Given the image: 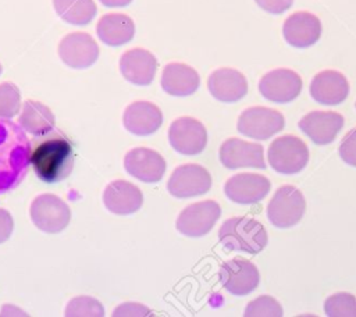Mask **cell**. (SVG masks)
I'll return each instance as SVG.
<instances>
[{
	"instance_id": "1",
	"label": "cell",
	"mask_w": 356,
	"mask_h": 317,
	"mask_svg": "<svg viewBox=\"0 0 356 317\" xmlns=\"http://www.w3.org/2000/svg\"><path fill=\"white\" fill-rule=\"evenodd\" d=\"M31 164V140L25 131L10 120L0 118V195L25 178Z\"/></svg>"
},
{
	"instance_id": "2",
	"label": "cell",
	"mask_w": 356,
	"mask_h": 317,
	"mask_svg": "<svg viewBox=\"0 0 356 317\" xmlns=\"http://www.w3.org/2000/svg\"><path fill=\"white\" fill-rule=\"evenodd\" d=\"M31 164L38 178L46 184L65 179L74 167V150L70 140L58 132H49L31 149Z\"/></svg>"
},
{
	"instance_id": "3",
	"label": "cell",
	"mask_w": 356,
	"mask_h": 317,
	"mask_svg": "<svg viewBox=\"0 0 356 317\" xmlns=\"http://www.w3.org/2000/svg\"><path fill=\"white\" fill-rule=\"evenodd\" d=\"M220 243L228 249L249 254L260 253L267 242V231L261 222L252 217H231L218 229Z\"/></svg>"
},
{
	"instance_id": "4",
	"label": "cell",
	"mask_w": 356,
	"mask_h": 317,
	"mask_svg": "<svg viewBox=\"0 0 356 317\" xmlns=\"http://www.w3.org/2000/svg\"><path fill=\"white\" fill-rule=\"evenodd\" d=\"M270 167L282 175L300 172L309 161V149L306 143L295 135H282L275 138L267 152Z\"/></svg>"
},
{
	"instance_id": "5",
	"label": "cell",
	"mask_w": 356,
	"mask_h": 317,
	"mask_svg": "<svg viewBox=\"0 0 356 317\" xmlns=\"http://www.w3.org/2000/svg\"><path fill=\"white\" fill-rule=\"evenodd\" d=\"M306 210L303 193L292 186H280L267 206V218L277 228H291L296 225Z\"/></svg>"
},
{
	"instance_id": "6",
	"label": "cell",
	"mask_w": 356,
	"mask_h": 317,
	"mask_svg": "<svg viewBox=\"0 0 356 317\" xmlns=\"http://www.w3.org/2000/svg\"><path fill=\"white\" fill-rule=\"evenodd\" d=\"M31 220L35 227L47 234L61 232L71 220L68 204L53 193H42L36 196L29 209Z\"/></svg>"
},
{
	"instance_id": "7",
	"label": "cell",
	"mask_w": 356,
	"mask_h": 317,
	"mask_svg": "<svg viewBox=\"0 0 356 317\" xmlns=\"http://www.w3.org/2000/svg\"><path fill=\"white\" fill-rule=\"evenodd\" d=\"M285 127L284 115L274 108L254 106L245 108L238 118V132L257 140L270 139Z\"/></svg>"
},
{
	"instance_id": "8",
	"label": "cell",
	"mask_w": 356,
	"mask_h": 317,
	"mask_svg": "<svg viewBox=\"0 0 356 317\" xmlns=\"http://www.w3.org/2000/svg\"><path fill=\"white\" fill-rule=\"evenodd\" d=\"M211 188L210 172L199 164L188 163L178 165L167 181V190L178 199L204 195Z\"/></svg>"
},
{
	"instance_id": "9",
	"label": "cell",
	"mask_w": 356,
	"mask_h": 317,
	"mask_svg": "<svg viewBox=\"0 0 356 317\" xmlns=\"http://www.w3.org/2000/svg\"><path fill=\"white\" fill-rule=\"evenodd\" d=\"M168 140L172 149L185 156L200 154L207 145L206 127L193 117H179L168 128Z\"/></svg>"
},
{
	"instance_id": "10",
	"label": "cell",
	"mask_w": 356,
	"mask_h": 317,
	"mask_svg": "<svg viewBox=\"0 0 356 317\" xmlns=\"http://www.w3.org/2000/svg\"><path fill=\"white\" fill-rule=\"evenodd\" d=\"M302 78L291 68H275L259 81L260 95L273 103H289L302 92Z\"/></svg>"
},
{
	"instance_id": "11",
	"label": "cell",
	"mask_w": 356,
	"mask_h": 317,
	"mask_svg": "<svg viewBox=\"0 0 356 317\" xmlns=\"http://www.w3.org/2000/svg\"><path fill=\"white\" fill-rule=\"evenodd\" d=\"M221 216V207L216 200H202L186 206L177 218V229L191 238L209 234Z\"/></svg>"
},
{
	"instance_id": "12",
	"label": "cell",
	"mask_w": 356,
	"mask_h": 317,
	"mask_svg": "<svg viewBox=\"0 0 356 317\" xmlns=\"http://www.w3.org/2000/svg\"><path fill=\"white\" fill-rule=\"evenodd\" d=\"M218 278L225 291L235 296H245L259 286L260 273L250 260L235 257L221 264Z\"/></svg>"
},
{
	"instance_id": "13",
	"label": "cell",
	"mask_w": 356,
	"mask_h": 317,
	"mask_svg": "<svg viewBox=\"0 0 356 317\" xmlns=\"http://www.w3.org/2000/svg\"><path fill=\"white\" fill-rule=\"evenodd\" d=\"M58 56L61 61L71 68L82 70L93 65L99 58V46L86 32H71L58 43Z\"/></svg>"
},
{
	"instance_id": "14",
	"label": "cell",
	"mask_w": 356,
	"mask_h": 317,
	"mask_svg": "<svg viewBox=\"0 0 356 317\" xmlns=\"http://www.w3.org/2000/svg\"><path fill=\"white\" fill-rule=\"evenodd\" d=\"M125 171L146 184L161 181L167 164L164 157L149 147H134L124 157Z\"/></svg>"
},
{
	"instance_id": "15",
	"label": "cell",
	"mask_w": 356,
	"mask_h": 317,
	"mask_svg": "<svg viewBox=\"0 0 356 317\" xmlns=\"http://www.w3.org/2000/svg\"><path fill=\"white\" fill-rule=\"evenodd\" d=\"M270 188L271 182L264 175L242 172L227 179L224 193L234 203L254 204L268 195Z\"/></svg>"
},
{
	"instance_id": "16",
	"label": "cell",
	"mask_w": 356,
	"mask_h": 317,
	"mask_svg": "<svg viewBox=\"0 0 356 317\" xmlns=\"http://www.w3.org/2000/svg\"><path fill=\"white\" fill-rule=\"evenodd\" d=\"M220 161L224 167L231 170L241 167L266 168L261 143L246 142L239 138H228L222 142L220 147Z\"/></svg>"
},
{
	"instance_id": "17",
	"label": "cell",
	"mask_w": 356,
	"mask_h": 317,
	"mask_svg": "<svg viewBox=\"0 0 356 317\" xmlns=\"http://www.w3.org/2000/svg\"><path fill=\"white\" fill-rule=\"evenodd\" d=\"M282 36L292 47H310L316 44L321 36V22L317 15L309 11L292 13L284 21Z\"/></svg>"
},
{
	"instance_id": "18",
	"label": "cell",
	"mask_w": 356,
	"mask_h": 317,
	"mask_svg": "<svg viewBox=\"0 0 356 317\" xmlns=\"http://www.w3.org/2000/svg\"><path fill=\"white\" fill-rule=\"evenodd\" d=\"M345 118L337 111H310L299 120V129L316 145L334 142L342 129Z\"/></svg>"
},
{
	"instance_id": "19",
	"label": "cell",
	"mask_w": 356,
	"mask_h": 317,
	"mask_svg": "<svg viewBox=\"0 0 356 317\" xmlns=\"http://www.w3.org/2000/svg\"><path fill=\"white\" fill-rule=\"evenodd\" d=\"M118 65L121 75L138 86L150 85L159 67L154 54L142 47H134L122 53Z\"/></svg>"
},
{
	"instance_id": "20",
	"label": "cell",
	"mask_w": 356,
	"mask_h": 317,
	"mask_svg": "<svg viewBox=\"0 0 356 317\" xmlns=\"http://www.w3.org/2000/svg\"><path fill=\"white\" fill-rule=\"evenodd\" d=\"M207 89L210 95L222 103H235L248 93L246 76L229 67L214 70L207 78Z\"/></svg>"
},
{
	"instance_id": "21",
	"label": "cell",
	"mask_w": 356,
	"mask_h": 317,
	"mask_svg": "<svg viewBox=\"0 0 356 317\" xmlns=\"http://www.w3.org/2000/svg\"><path fill=\"white\" fill-rule=\"evenodd\" d=\"M349 82L346 76L337 70H324L316 74L310 82V96L320 104L338 106L349 95Z\"/></svg>"
},
{
	"instance_id": "22",
	"label": "cell",
	"mask_w": 356,
	"mask_h": 317,
	"mask_svg": "<svg viewBox=\"0 0 356 317\" xmlns=\"http://www.w3.org/2000/svg\"><path fill=\"white\" fill-rule=\"evenodd\" d=\"M122 124L128 132L146 136L161 127L163 113L154 103L138 100L127 106L122 114Z\"/></svg>"
},
{
	"instance_id": "23",
	"label": "cell",
	"mask_w": 356,
	"mask_h": 317,
	"mask_svg": "<svg viewBox=\"0 0 356 317\" xmlns=\"http://www.w3.org/2000/svg\"><path fill=\"white\" fill-rule=\"evenodd\" d=\"M103 203L106 209L114 214L127 216L138 211L143 203L142 190L125 179L110 182L103 192Z\"/></svg>"
},
{
	"instance_id": "24",
	"label": "cell",
	"mask_w": 356,
	"mask_h": 317,
	"mask_svg": "<svg viewBox=\"0 0 356 317\" xmlns=\"http://www.w3.org/2000/svg\"><path fill=\"white\" fill-rule=\"evenodd\" d=\"M161 89L175 97L193 95L200 86L197 71L184 63H168L161 72Z\"/></svg>"
},
{
	"instance_id": "25",
	"label": "cell",
	"mask_w": 356,
	"mask_h": 317,
	"mask_svg": "<svg viewBox=\"0 0 356 317\" xmlns=\"http://www.w3.org/2000/svg\"><path fill=\"white\" fill-rule=\"evenodd\" d=\"M96 33L99 39L107 46H122L134 39L135 24L131 17L121 13L104 14L97 25Z\"/></svg>"
},
{
	"instance_id": "26",
	"label": "cell",
	"mask_w": 356,
	"mask_h": 317,
	"mask_svg": "<svg viewBox=\"0 0 356 317\" xmlns=\"http://www.w3.org/2000/svg\"><path fill=\"white\" fill-rule=\"evenodd\" d=\"M18 122L24 131L33 136H44L54 128V114L43 103L26 100L22 103Z\"/></svg>"
},
{
	"instance_id": "27",
	"label": "cell",
	"mask_w": 356,
	"mask_h": 317,
	"mask_svg": "<svg viewBox=\"0 0 356 317\" xmlns=\"http://www.w3.org/2000/svg\"><path fill=\"white\" fill-rule=\"evenodd\" d=\"M53 8L63 21L71 25H86L97 13L93 0H53Z\"/></svg>"
},
{
	"instance_id": "28",
	"label": "cell",
	"mask_w": 356,
	"mask_h": 317,
	"mask_svg": "<svg viewBox=\"0 0 356 317\" xmlns=\"http://www.w3.org/2000/svg\"><path fill=\"white\" fill-rule=\"evenodd\" d=\"M324 313L330 317H356V298L349 292H337L325 299Z\"/></svg>"
},
{
	"instance_id": "29",
	"label": "cell",
	"mask_w": 356,
	"mask_h": 317,
	"mask_svg": "<svg viewBox=\"0 0 356 317\" xmlns=\"http://www.w3.org/2000/svg\"><path fill=\"white\" fill-rule=\"evenodd\" d=\"M64 314L68 317H76V316L102 317L104 316V309H103V304L95 298L78 296L68 302Z\"/></svg>"
},
{
	"instance_id": "30",
	"label": "cell",
	"mask_w": 356,
	"mask_h": 317,
	"mask_svg": "<svg viewBox=\"0 0 356 317\" xmlns=\"http://www.w3.org/2000/svg\"><path fill=\"white\" fill-rule=\"evenodd\" d=\"M282 314L284 311L280 302L268 295H261L249 302L243 311L246 317H281Z\"/></svg>"
},
{
	"instance_id": "31",
	"label": "cell",
	"mask_w": 356,
	"mask_h": 317,
	"mask_svg": "<svg viewBox=\"0 0 356 317\" xmlns=\"http://www.w3.org/2000/svg\"><path fill=\"white\" fill-rule=\"evenodd\" d=\"M21 110V93L13 82L0 83V118H11Z\"/></svg>"
},
{
	"instance_id": "32",
	"label": "cell",
	"mask_w": 356,
	"mask_h": 317,
	"mask_svg": "<svg viewBox=\"0 0 356 317\" xmlns=\"http://www.w3.org/2000/svg\"><path fill=\"white\" fill-rule=\"evenodd\" d=\"M338 152L346 164L356 167V128L343 136Z\"/></svg>"
},
{
	"instance_id": "33",
	"label": "cell",
	"mask_w": 356,
	"mask_h": 317,
	"mask_svg": "<svg viewBox=\"0 0 356 317\" xmlns=\"http://www.w3.org/2000/svg\"><path fill=\"white\" fill-rule=\"evenodd\" d=\"M256 4L270 13V14H282L289 10L293 4V0H254Z\"/></svg>"
},
{
	"instance_id": "34",
	"label": "cell",
	"mask_w": 356,
	"mask_h": 317,
	"mask_svg": "<svg viewBox=\"0 0 356 317\" xmlns=\"http://www.w3.org/2000/svg\"><path fill=\"white\" fill-rule=\"evenodd\" d=\"M152 314V311L140 303H122L120 306L115 307V310L113 311V316H149Z\"/></svg>"
},
{
	"instance_id": "35",
	"label": "cell",
	"mask_w": 356,
	"mask_h": 317,
	"mask_svg": "<svg viewBox=\"0 0 356 317\" xmlns=\"http://www.w3.org/2000/svg\"><path fill=\"white\" fill-rule=\"evenodd\" d=\"M14 229V220L6 209H0V243L6 242Z\"/></svg>"
},
{
	"instance_id": "36",
	"label": "cell",
	"mask_w": 356,
	"mask_h": 317,
	"mask_svg": "<svg viewBox=\"0 0 356 317\" xmlns=\"http://www.w3.org/2000/svg\"><path fill=\"white\" fill-rule=\"evenodd\" d=\"M100 3L106 7H127L132 0H100Z\"/></svg>"
},
{
	"instance_id": "37",
	"label": "cell",
	"mask_w": 356,
	"mask_h": 317,
	"mask_svg": "<svg viewBox=\"0 0 356 317\" xmlns=\"http://www.w3.org/2000/svg\"><path fill=\"white\" fill-rule=\"evenodd\" d=\"M1 71H3V67H1V64H0V74H1Z\"/></svg>"
},
{
	"instance_id": "38",
	"label": "cell",
	"mask_w": 356,
	"mask_h": 317,
	"mask_svg": "<svg viewBox=\"0 0 356 317\" xmlns=\"http://www.w3.org/2000/svg\"><path fill=\"white\" fill-rule=\"evenodd\" d=\"M355 106H356V104H355Z\"/></svg>"
}]
</instances>
